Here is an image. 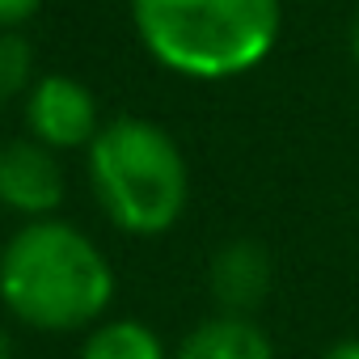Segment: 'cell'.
Wrapping results in <instances>:
<instances>
[{
	"label": "cell",
	"mask_w": 359,
	"mask_h": 359,
	"mask_svg": "<svg viewBox=\"0 0 359 359\" xmlns=\"http://www.w3.org/2000/svg\"><path fill=\"white\" fill-rule=\"evenodd\" d=\"M317 359H359V338H338V342H330Z\"/></svg>",
	"instance_id": "8fae6325"
},
{
	"label": "cell",
	"mask_w": 359,
	"mask_h": 359,
	"mask_svg": "<svg viewBox=\"0 0 359 359\" xmlns=\"http://www.w3.org/2000/svg\"><path fill=\"white\" fill-rule=\"evenodd\" d=\"M34 89V51L18 30H0V106Z\"/></svg>",
	"instance_id": "9c48e42d"
},
{
	"label": "cell",
	"mask_w": 359,
	"mask_h": 359,
	"mask_svg": "<svg viewBox=\"0 0 359 359\" xmlns=\"http://www.w3.org/2000/svg\"><path fill=\"white\" fill-rule=\"evenodd\" d=\"M39 5L43 0H0V30H18L39 13Z\"/></svg>",
	"instance_id": "30bf717a"
},
{
	"label": "cell",
	"mask_w": 359,
	"mask_h": 359,
	"mask_svg": "<svg viewBox=\"0 0 359 359\" xmlns=\"http://www.w3.org/2000/svg\"><path fill=\"white\" fill-rule=\"evenodd\" d=\"M0 359H13V338L0 330Z\"/></svg>",
	"instance_id": "4fadbf2b"
},
{
	"label": "cell",
	"mask_w": 359,
	"mask_h": 359,
	"mask_svg": "<svg viewBox=\"0 0 359 359\" xmlns=\"http://www.w3.org/2000/svg\"><path fill=\"white\" fill-rule=\"evenodd\" d=\"M26 123H30V140L47 144L51 152L89 148L102 131L97 102H93L89 85H81L76 76H64V72L34 81V89L26 93Z\"/></svg>",
	"instance_id": "277c9868"
},
{
	"label": "cell",
	"mask_w": 359,
	"mask_h": 359,
	"mask_svg": "<svg viewBox=\"0 0 359 359\" xmlns=\"http://www.w3.org/2000/svg\"><path fill=\"white\" fill-rule=\"evenodd\" d=\"M0 300L30 330H85L110 309L114 271L76 224L30 220L0 250Z\"/></svg>",
	"instance_id": "6da1fadb"
},
{
	"label": "cell",
	"mask_w": 359,
	"mask_h": 359,
	"mask_svg": "<svg viewBox=\"0 0 359 359\" xmlns=\"http://www.w3.org/2000/svg\"><path fill=\"white\" fill-rule=\"evenodd\" d=\"M173 359H275V342L254 317H208L177 342Z\"/></svg>",
	"instance_id": "52a82bcc"
},
{
	"label": "cell",
	"mask_w": 359,
	"mask_h": 359,
	"mask_svg": "<svg viewBox=\"0 0 359 359\" xmlns=\"http://www.w3.org/2000/svg\"><path fill=\"white\" fill-rule=\"evenodd\" d=\"M144 51L187 81H233L275 55L283 0H131Z\"/></svg>",
	"instance_id": "7a4b0ae2"
},
{
	"label": "cell",
	"mask_w": 359,
	"mask_h": 359,
	"mask_svg": "<svg viewBox=\"0 0 359 359\" xmlns=\"http://www.w3.org/2000/svg\"><path fill=\"white\" fill-rule=\"evenodd\" d=\"M346 47H351V60H355V68H359V9H355V18H351V34H346Z\"/></svg>",
	"instance_id": "7c38bea8"
},
{
	"label": "cell",
	"mask_w": 359,
	"mask_h": 359,
	"mask_svg": "<svg viewBox=\"0 0 359 359\" xmlns=\"http://www.w3.org/2000/svg\"><path fill=\"white\" fill-rule=\"evenodd\" d=\"M271 283H275V262H271V250L262 241L237 237L212 254L208 287H212V300L220 304V313L254 317L266 304Z\"/></svg>",
	"instance_id": "8992f818"
},
{
	"label": "cell",
	"mask_w": 359,
	"mask_h": 359,
	"mask_svg": "<svg viewBox=\"0 0 359 359\" xmlns=\"http://www.w3.org/2000/svg\"><path fill=\"white\" fill-rule=\"evenodd\" d=\"M64 203V169L39 140H9L0 148V208L26 220H47Z\"/></svg>",
	"instance_id": "5b68a950"
},
{
	"label": "cell",
	"mask_w": 359,
	"mask_h": 359,
	"mask_svg": "<svg viewBox=\"0 0 359 359\" xmlns=\"http://www.w3.org/2000/svg\"><path fill=\"white\" fill-rule=\"evenodd\" d=\"M81 359H173V355L165 351L152 325L135 317H118V321H102L85 338Z\"/></svg>",
	"instance_id": "ba28073f"
},
{
	"label": "cell",
	"mask_w": 359,
	"mask_h": 359,
	"mask_svg": "<svg viewBox=\"0 0 359 359\" xmlns=\"http://www.w3.org/2000/svg\"><path fill=\"white\" fill-rule=\"evenodd\" d=\"M89 182L110 224L131 237L169 233L191 199V169L177 140L140 114L102 123L89 144Z\"/></svg>",
	"instance_id": "3957f363"
}]
</instances>
